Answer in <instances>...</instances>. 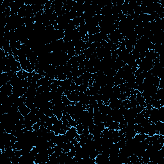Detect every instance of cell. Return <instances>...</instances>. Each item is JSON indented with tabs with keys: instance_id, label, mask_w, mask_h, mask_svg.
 <instances>
[{
	"instance_id": "obj_1",
	"label": "cell",
	"mask_w": 164,
	"mask_h": 164,
	"mask_svg": "<svg viewBox=\"0 0 164 164\" xmlns=\"http://www.w3.org/2000/svg\"><path fill=\"white\" fill-rule=\"evenodd\" d=\"M153 67V60H149L146 58H143L141 59V62L139 64L138 68H139L142 71H151Z\"/></svg>"
},
{
	"instance_id": "obj_2",
	"label": "cell",
	"mask_w": 164,
	"mask_h": 164,
	"mask_svg": "<svg viewBox=\"0 0 164 164\" xmlns=\"http://www.w3.org/2000/svg\"><path fill=\"white\" fill-rule=\"evenodd\" d=\"M96 163L106 164L109 163V155L105 153H99L95 158Z\"/></svg>"
},
{
	"instance_id": "obj_3",
	"label": "cell",
	"mask_w": 164,
	"mask_h": 164,
	"mask_svg": "<svg viewBox=\"0 0 164 164\" xmlns=\"http://www.w3.org/2000/svg\"><path fill=\"white\" fill-rule=\"evenodd\" d=\"M1 94L6 96H9L11 95L13 92V87L10 82H8L6 84L1 86Z\"/></svg>"
},
{
	"instance_id": "obj_4",
	"label": "cell",
	"mask_w": 164,
	"mask_h": 164,
	"mask_svg": "<svg viewBox=\"0 0 164 164\" xmlns=\"http://www.w3.org/2000/svg\"><path fill=\"white\" fill-rule=\"evenodd\" d=\"M78 134L76 127H71L69 130L66 131L65 133V136L66 139L68 140L69 141L71 142L75 140V137Z\"/></svg>"
},
{
	"instance_id": "obj_5",
	"label": "cell",
	"mask_w": 164,
	"mask_h": 164,
	"mask_svg": "<svg viewBox=\"0 0 164 164\" xmlns=\"http://www.w3.org/2000/svg\"><path fill=\"white\" fill-rule=\"evenodd\" d=\"M135 99H136V101H137V104H138L139 105L144 106V107H145V108H146V100H145V99L143 98V97H142V96L141 94V92H140L139 91L137 93Z\"/></svg>"
},
{
	"instance_id": "obj_6",
	"label": "cell",
	"mask_w": 164,
	"mask_h": 164,
	"mask_svg": "<svg viewBox=\"0 0 164 164\" xmlns=\"http://www.w3.org/2000/svg\"><path fill=\"white\" fill-rule=\"evenodd\" d=\"M18 110H19V111L20 112L21 114H22L24 117L26 116V115H27L28 114H29V113L30 112V111H31V109L28 108V107L26 106L25 104H21V106H19Z\"/></svg>"
},
{
	"instance_id": "obj_7",
	"label": "cell",
	"mask_w": 164,
	"mask_h": 164,
	"mask_svg": "<svg viewBox=\"0 0 164 164\" xmlns=\"http://www.w3.org/2000/svg\"><path fill=\"white\" fill-rule=\"evenodd\" d=\"M16 74H17V76L21 80H26V79H27V78H28V72L26 71L23 69H21V71L16 72Z\"/></svg>"
},
{
	"instance_id": "obj_8",
	"label": "cell",
	"mask_w": 164,
	"mask_h": 164,
	"mask_svg": "<svg viewBox=\"0 0 164 164\" xmlns=\"http://www.w3.org/2000/svg\"><path fill=\"white\" fill-rule=\"evenodd\" d=\"M148 137L149 136L146 135V134L138 133V134H136L135 136L134 137H135V139L138 142H142V141H144V140H146Z\"/></svg>"
},
{
	"instance_id": "obj_9",
	"label": "cell",
	"mask_w": 164,
	"mask_h": 164,
	"mask_svg": "<svg viewBox=\"0 0 164 164\" xmlns=\"http://www.w3.org/2000/svg\"><path fill=\"white\" fill-rule=\"evenodd\" d=\"M119 123L116 121H113L110 125L108 126V128L109 130H119Z\"/></svg>"
},
{
	"instance_id": "obj_10",
	"label": "cell",
	"mask_w": 164,
	"mask_h": 164,
	"mask_svg": "<svg viewBox=\"0 0 164 164\" xmlns=\"http://www.w3.org/2000/svg\"><path fill=\"white\" fill-rule=\"evenodd\" d=\"M76 129L78 134H79V135H82V133H83V130H84V126H83L82 123H78L77 122Z\"/></svg>"
},
{
	"instance_id": "obj_11",
	"label": "cell",
	"mask_w": 164,
	"mask_h": 164,
	"mask_svg": "<svg viewBox=\"0 0 164 164\" xmlns=\"http://www.w3.org/2000/svg\"><path fill=\"white\" fill-rule=\"evenodd\" d=\"M62 103L65 104L66 106L70 105V104H72V102L69 100V99L67 98V96L66 95H63L62 96Z\"/></svg>"
}]
</instances>
